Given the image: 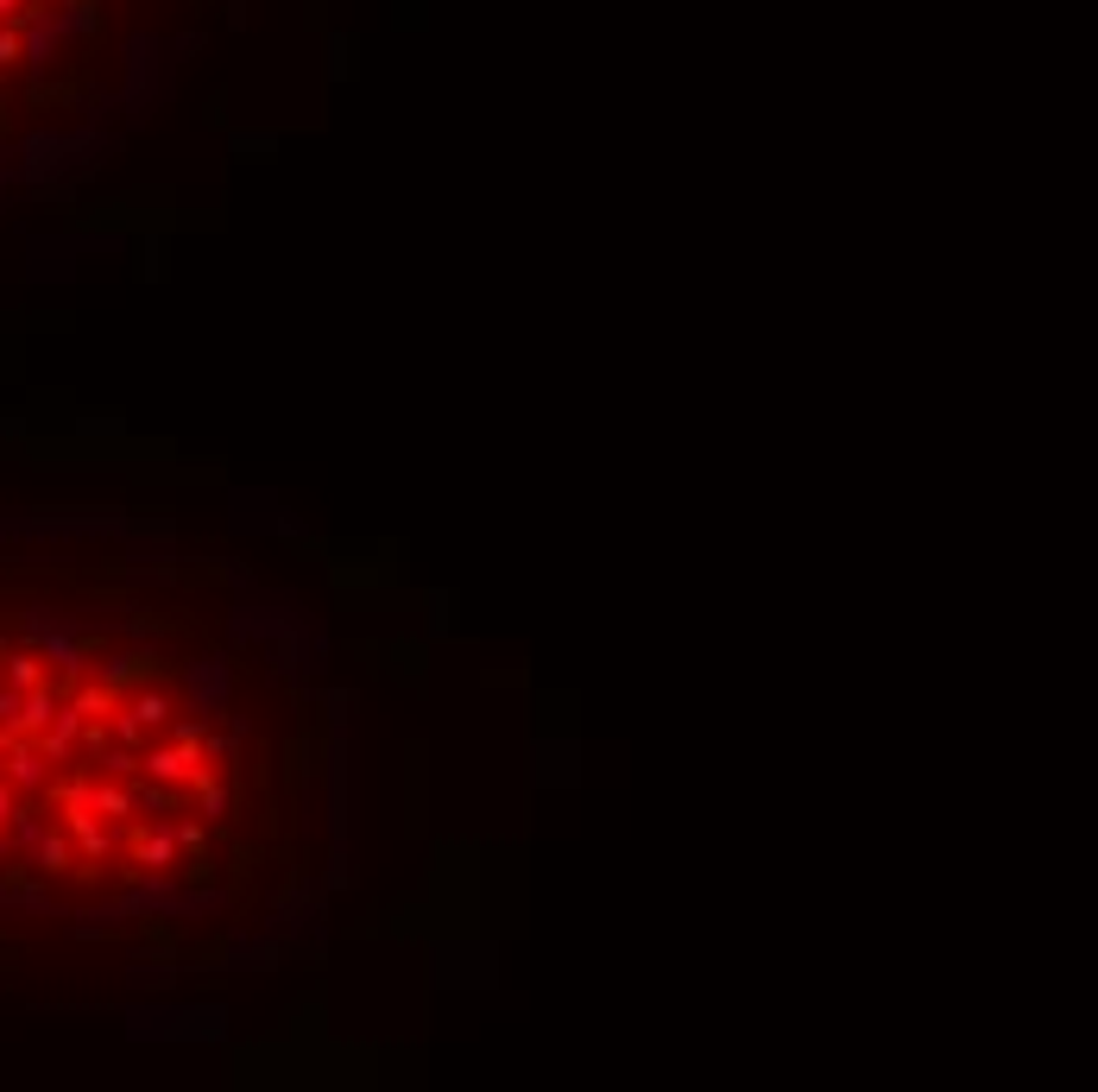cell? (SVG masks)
Segmentation results:
<instances>
[{"mask_svg":"<svg viewBox=\"0 0 1098 1092\" xmlns=\"http://www.w3.org/2000/svg\"><path fill=\"white\" fill-rule=\"evenodd\" d=\"M335 853V714L221 568L0 562V929L184 948Z\"/></svg>","mask_w":1098,"mask_h":1092,"instance_id":"6da1fadb","label":"cell"},{"mask_svg":"<svg viewBox=\"0 0 1098 1092\" xmlns=\"http://www.w3.org/2000/svg\"><path fill=\"white\" fill-rule=\"evenodd\" d=\"M69 26H89V0H0V89L38 64Z\"/></svg>","mask_w":1098,"mask_h":1092,"instance_id":"7a4b0ae2","label":"cell"}]
</instances>
